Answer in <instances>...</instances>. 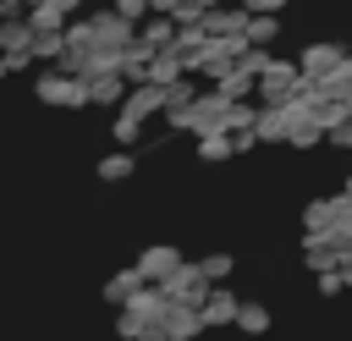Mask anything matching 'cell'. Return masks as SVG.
<instances>
[{
	"mask_svg": "<svg viewBox=\"0 0 352 341\" xmlns=\"http://www.w3.org/2000/svg\"><path fill=\"white\" fill-rule=\"evenodd\" d=\"M192 341H198V336H192Z\"/></svg>",
	"mask_w": 352,
	"mask_h": 341,
	"instance_id": "37",
	"label": "cell"
},
{
	"mask_svg": "<svg viewBox=\"0 0 352 341\" xmlns=\"http://www.w3.org/2000/svg\"><path fill=\"white\" fill-rule=\"evenodd\" d=\"M0 77H11V72H6V55H0Z\"/></svg>",
	"mask_w": 352,
	"mask_h": 341,
	"instance_id": "34",
	"label": "cell"
},
{
	"mask_svg": "<svg viewBox=\"0 0 352 341\" xmlns=\"http://www.w3.org/2000/svg\"><path fill=\"white\" fill-rule=\"evenodd\" d=\"M55 6H60L66 16H77V11H82V0H55Z\"/></svg>",
	"mask_w": 352,
	"mask_h": 341,
	"instance_id": "31",
	"label": "cell"
},
{
	"mask_svg": "<svg viewBox=\"0 0 352 341\" xmlns=\"http://www.w3.org/2000/svg\"><path fill=\"white\" fill-rule=\"evenodd\" d=\"M324 143H336V148H352V116H341V121L324 132Z\"/></svg>",
	"mask_w": 352,
	"mask_h": 341,
	"instance_id": "28",
	"label": "cell"
},
{
	"mask_svg": "<svg viewBox=\"0 0 352 341\" xmlns=\"http://www.w3.org/2000/svg\"><path fill=\"white\" fill-rule=\"evenodd\" d=\"M88 22H94V44H104V50H126V44L138 38V22H132V16H121L116 6L94 11Z\"/></svg>",
	"mask_w": 352,
	"mask_h": 341,
	"instance_id": "4",
	"label": "cell"
},
{
	"mask_svg": "<svg viewBox=\"0 0 352 341\" xmlns=\"http://www.w3.org/2000/svg\"><path fill=\"white\" fill-rule=\"evenodd\" d=\"M138 44L154 55V50H170L176 44V16H165V11H148V22H138Z\"/></svg>",
	"mask_w": 352,
	"mask_h": 341,
	"instance_id": "12",
	"label": "cell"
},
{
	"mask_svg": "<svg viewBox=\"0 0 352 341\" xmlns=\"http://www.w3.org/2000/svg\"><path fill=\"white\" fill-rule=\"evenodd\" d=\"M341 44L336 38H319V44H302V55H297V66H302V77H324V72H336L341 66Z\"/></svg>",
	"mask_w": 352,
	"mask_h": 341,
	"instance_id": "7",
	"label": "cell"
},
{
	"mask_svg": "<svg viewBox=\"0 0 352 341\" xmlns=\"http://www.w3.org/2000/svg\"><path fill=\"white\" fill-rule=\"evenodd\" d=\"M28 22H33V33H38V28H66L72 16H66L55 0H38V6H28Z\"/></svg>",
	"mask_w": 352,
	"mask_h": 341,
	"instance_id": "25",
	"label": "cell"
},
{
	"mask_svg": "<svg viewBox=\"0 0 352 341\" xmlns=\"http://www.w3.org/2000/svg\"><path fill=\"white\" fill-rule=\"evenodd\" d=\"M198 160H204V165H226V160H236V143H231V132H226V126L204 132V138H198Z\"/></svg>",
	"mask_w": 352,
	"mask_h": 341,
	"instance_id": "14",
	"label": "cell"
},
{
	"mask_svg": "<svg viewBox=\"0 0 352 341\" xmlns=\"http://www.w3.org/2000/svg\"><path fill=\"white\" fill-rule=\"evenodd\" d=\"M280 38V11H248V44H275Z\"/></svg>",
	"mask_w": 352,
	"mask_h": 341,
	"instance_id": "17",
	"label": "cell"
},
{
	"mask_svg": "<svg viewBox=\"0 0 352 341\" xmlns=\"http://www.w3.org/2000/svg\"><path fill=\"white\" fill-rule=\"evenodd\" d=\"M236 308H242V297H236L226 280H214V286H209V297L198 302V314H204V330H226V324H236Z\"/></svg>",
	"mask_w": 352,
	"mask_h": 341,
	"instance_id": "5",
	"label": "cell"
},
{
	"mask_svg": "<svg viewBox=\"0 0 352 341\" xmlns=\"http://www.w3.org/2000/svg\"><path fill=\"white\" fill-rule=\"evenodd\" d=\"M154 324H160V319H143L138 308H116V336H121V341H143Z\"/></svg>",
	"mask_w": 352,
	"mask_h": 341,
	"instance_id": "21",
	"label": "cell"
},
{
	"mask_svg": "<svg viewBox=\"0 0 352 341\" xmlns=\"http://www.w3.org/2000/svg\"><path fill=\"white\" fill-rule=\"evenodd\" d=\"M341 292H346L341 270H324V275H319V297H341Z\"/></svg>",
	"mask_w": 352,
	"mask_h": 341,
	"instance_id": "30",
	"label": "cell"
},
{
	"mask_svg": "<svg viewBox=\"0 0 352 341\" xmlns=\"http://www.w3.org/2000/svg\"><path fill=\"white\" fill-rule=\"evenodd\" d=\"M198 99V82H192V72H182L176 82H165V110H182V104H192ZM160 110V116H165Z\"/></svg>",
	"mask_w": 352,
	"mask_h": 341,
	"instance_id": "23",
	"label": "cell"
},
{
	"mask_svg": "<svg viewBox=\"0 0 352 341\" xmlns=\"http://www.w3.org/2000/svg\"><path fill=\"white\" fill-rule=\"evenodd\" d=\"M270 324H275V314H270L264 302H248V297H242V308H236V330H242V336H270Z\"/></svg>",
	"mask_w": 352,
	"mask_h": 341,
	"instance_id": "16",
	"label": "cell"
},
{
	"mask_svg": "<svg viewBox=\"0 0 352 341\" xmlns=\"http://www.w3.org/2000/svg\"><path fill=\"white\" fill-rule=\"evenodd\" d=\"M336 72H341V77H352V50L341 55V66H336Z\"/></svg>",
	"mask_w": 352,
	"mask_h": 341,
	"instance_id": "32",
	"label": "cell"
},
{
	"mask_svg": "<svg viewBox=\"0 0 352 341\" xmlns=\"http://www.w3.org/2000/svg\"><path fill=\"white\" fill-rule=\"evenodd\" d=\"M116 110H132L138 121H154V116L165 110V88H160V82H132V88H126V99H121Z\"/></svg>",
	"mask_w": 352,
	"mask_h": 341,
	"instance_id": "8",
	"label": "cell"
},
{
	"mask_svg": "<svg viewBox=\"0 0 352 341\" xmlns=\"http://www.w3.org/2000/svg\"><path fill=\"white\" fill-rule=\"evenodd\" d=\"M204 33L209 38H231V33H248V6H209L204 11Z\"/></svg>",
	"mask_w": 352,
	"mask_h": 341,
	"instance_id": "6",
	"label": "cell"
},
{
	"mask_svg": "<svg viewBox=\"0 0 352 341\" xmlns=\"http://www.w3.org/2000/svg\"><path fill=\"white\" fill-rule=\"evenodd\" d=\"M341 192H352V170H346V187H341Z\"/></svg>",
	"mask_w": 352,
	"mask_h": 341,
	"instance_id": "35",
	"label": "cell"
},
{
	"mask_svg": "<svg viewBox=\"0 0 352 341\" xmlns=\"http://www.w3.org/2000/svg\"><path fill=\"white\" fill-rule=\"evenodd\" d=\"M314 143H324V126H319L314 116H302V121L292 126V138H286V148H314Z\"/></svg>",
	"mask_w": 352,
	"mask_h": 341,
	"instance_id": "26",
	"label": "cell"
},
{
	"mask_svg": "<svg viewBox=\"0 0 352 341\" xmlns=\"http://www.w3.org/2000/svg\"><path fill=\"white\" fill-rule=\"evenodd\" d=\"M182 72H187V60H182V50H176V44L148 55V82H160V88H165V82H176Z\"/></svg>",
	"mask_w": 352,
	"mask_h": 341,
	"instance_id": "13",
	"label": "cell"
},
{
	"mask_svg": "<svg viewBox=\"0 0 352 341\" xmlns=\"http://www.w3.org/2000/svg\"><path fill=\"white\" fill-rule=\"evenodd\" d=\"M346 116H352V88H346Z\"/></svg>",
	"mask_w": 352,
	"mask_h": 341,
	"instance_id": "36",
	"label": "cell"
},
{
	"mask_svg": "<svg viewBox=\"0 0 352 341\" xmlns=\"http://www.w3.org/2000/svg\"><path fill=\"white\" fill-rule=\"evenodd\" d=\"M126 88H132V82H126L121 72H94V77H88V104H99V110H116V104L126 99Z\"/></svg>",
	"mask_w": 352,
	"mask_h": 341,
	"instance_id": "10",
	"label": "cell"
},
{
	"mask_svg": "<svg viewBox=\"0 0 352 341\" xmlns=\"http://www.w3.org/2000/svg\"><path fill=\"white\" fill-rule=\"evenodd\" d=\"M160 324H165L170 341H192V336H204V314H198L192 302H170V308L160 314Z\"/></svg>",
	"mask_w": 352,
	"mask_h": 341,
	"instance_id": "9",
	"label": "cell"
},
{
	"mask_svg": "<svg viewBox=\"0 0 352 341\" xmlns=\"http://www.w3.org/2000/svg\"><path fill=\"white\" fill-rule=\"evenodd\" d=\"M138 286H143V270H138V264H132V270H116V275L104 280V302H116V308H121V302H132V292H138Z\"/></svg>",
	"mask_w": 352,
	"mask_h": 341,
	"instance_id": "15",
	"label": "cell"
},
{
	"mask_svg": "<svg viewBox=\"0 0 352 341\" xmlns=\"http://www.w3.org/2000/svg\"><path fill=\"white\" fill-rule=\"evenodd\" d=\"M176 264H182V248H176V242H154V248H143V253H138L143 280H165Z\"/></svg>",
	"mask_w": 352,
	"mask_h": 341,
	"instance_id": "11",
	"label": "cell"
},
{
	"mask_svg": "<svg viewBox=\"0 0 352 341\" xmlns=\"http://www.w3.org/2000/svg\"><path fill=\"white\" fill-rule=\"evenodd\" d=\"M110 138H116L121 148H132V143L143 138V121H138L132 110H116V121H110Z\"/></svg>",
	"mask_w": 352,
	"mask_h": 341,
	"instance_id": "24",
	"label": "cell"
},
{
	"mask_svg": "<svg viewBox=\"0 0 352 341\" xmlns=\"http://www.w3.org/2000/svg\"><path fill=\"white\" fill-rule=\"evenodd\" d=\"M297 82H302V66L297 60H286V55H270L264 60V72H258V104H286L292 94H297Z\"/></svg>",
	"mask_w": 352,
	"mask_h": 341,
	"instance_id": "2",
	"label": "cell"
},
{
	"mask_svg": "<svg viewBox=\"0 0 352 341\" xmlns=\"http://www.w3.org/2000/svg\"><path fill=\"white\" fill-rule=\"evenodd\" d=\"M60 50H66V28H38L33 33V60H60Z\"/></svg>",
	"mask_w": 352,
	"mask_h": 341,
	"instance_id": "19",
	"label": "cell"
},
{
	"mask_svg": "<svg viewBox=\"0 0 352 341\" xmlns=\"http://www.w3.org/2000/svg\"><path fill=\"white\" fill-rule=\"evenodd\" d=\"M176 6H182V0H154V11H165V16H170Z\"/></svg>",
	"mask_w": 352,
	"mask_h": 341,
	"instance_id": "33",
	"label": "cell"
},
{
	"mask_svg": "<svg viewBox=\"0 0 352 341\" xmlns=\"http://www.w3.org/2000/svg\"><path fill=\"white\" fill-rule=\"evenodd\" d=\"M160 286H165V297H170V302H192V308H198V302L209 297V286H214V280H209V275H204L192 258H182V264H176V270L160 280Z\"/></svg>",
	"mask_w": 352,
	"mask_h": 341,
	"instance_id": "3",
	"label": "cell"
},
{
	"mask_svg": "<svg viewBox=\"0 0 352 341\" xmlns=\"http://www.w3.org/2000/svg\"><path fill=\"white\" fill-rule=\"evenodd\" d=\"M330 226H336V198H308L302 231H330Z\"/></svg>",
	"mask_w": 352,
	"mask_h": 341,
	"instance_id": "22",
	"label": "cell"
},
{
	"mask_svg": "<svg viewBox=\"0 0 352 341\" xmlns=\"http://www.w3.org/2000/svg\"><path fill=\"white\" fill-rule=\"evenodd\" d=\"M214 88H220L226 99H253V88H258V77H253V72H248V66L236 60V66H231V72H226V77H220Z\"/></svg>",
	"mask_w": 352,
	"mask_h": 341,
	"instance_id": "18",
	"label": "cell"
},
{
	"mask_svg": "<svg viewBox=\"0 0 352 341\" xmlns=\"http://www.w3.org/2000/svg\"><path fill=\"white\" fill-rule=\"evenodd\" d=\"M110 6H116L121 16H132V22H143V16L154 11V0H110Z\"/></svg>",
	"mask_w": 352,
	"mask_h": 341,
	"instance_id": "29",
	"label": "cell"
},
{
	"mask_svg": "<svg viewBox=\"0 0 352 341\" xmlns=\"http://www.w3.org/2000/svg\"><path fill=\"white\" fill-rule=\"evenodd\" d=\"M33 99H38V104H55V110H82V104H88V77L60 72V66H44V72L33 77Z\"/></svg>",
	"mask_w": 352,
	"mask_h": 341,
	"instance_id": "1",
	"label": "cell"
},
{
	"mask_svg": "<svg viewBox=\"0 0 352 341\" xmlns=\"http://www.w3.org/2000/svg\"><path fill=\"white\" fill-rule=\"evenodd\" d=\"M132 170H138V154H132V148H116V154L99 160V182H126Z\"/></svg>",
	"mask_w": 352,
	"mask_h": 341,
	"instance_id": "20",
	"label": "cell"
},
{
	"mask_svg": "<svg viewBox=\"0 0 352 341\" xmlns=\"http://www.w3.org/2000/svg\"><path fill=\"white\" fill-rule=\"evenodd\" d=\"M231 264H236L231 253H209V258H198V270H204L209 280H226V275H231Z\"/></svg>",
	"mask_w": 352,
	"mask_h": 341,
	"instance_id": "27",
	"label": "cell"
}]
</instances>
